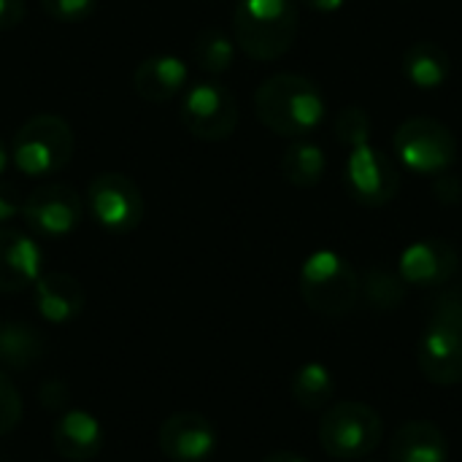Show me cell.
<instances>
[{
  "label": "cell",
  "instance_id": "obj_1",
  "mask_svg": "<svg viewBox=\"0 0 462 462\" xmlns=\"http://www.w3.org/2000/svg\"><path fill=\"white\" fill-rule=\"evenodd\" d=\"M257 119L276 135L309 138L328 116V100L317 81L300 73H273L254 92Z\"/></svg>",
  "mask_w": 462,
  "mask_h": 462
},
{
  "label": "cell",
  "instance_id": "obj_2",
  "mask_svg": "<svg viewBox=\"0 0 462 462\" xmlns=\"http://www.w3.org/2000/svg\"><path fill=\"white\" fill-rule=\"evenodd\" d=\"M298 27L300 14L295 0H236L233 41L257 62L284 57L298 38Z\"/></svg>",
  "mask_w": 462,
  "mask_h": 462
},
{
  "label": "cell",
  "instance_id": "obj_3",
  "mask_svg": "<svg viewBox=\"0 0 462 462\" xmlns=\"http://www.w3.org/2000/svg\"><path fill=\"white\" fill-rule=\"evenodd\" d=\"M417 365L436 387L462 384V298L444 295L420 336Z\"/></svg>",
  "mask_w": 462,
  "mask_h": 462
},
{
  "label": "cell",
  "instance_id": "obj_4",
  "mask_svg": "<svg viewBox=\"0 0 462 462\" xmlns=\"http://www.w3.org/2000/svg\"><path fill=\"white\" fill-rule=\"evenodd\" d=\"M300 298L303 303L328 319H341L352 314V309L360 300V276L352 268V263L333 252V249H317L311 252L300 265Z\"/></svg>",
  "mask_w": 462,
  "mask_h": 462
},
{
  "label": "cell",
  "instance_id": "obj_5",
  "mask_svg": "<svg viewBox=\"0 0 462 462\" xmlns=\"http://www.w3.org/2000/svg\"><path fill=\"white\" fill-rule=\"evenodd\" d=\"M76 149L73 127L57 114L30 116L11 141V162L30 179L60 173Z\"/></svg>",
  "mask_w": 462,
  "mask_h": 462
},
{
  "label": "cell",
  "instance_id": "obj_6",
  "mask_svg": "<svg viewBox=\"0 0 462 462\" xmlns=\"http://www.w3.org/2000/svg\"><path fill=\"white\" fill-rule=\"evenodd\" d=\"M393 152L403 171L436 179L457 162V138L433 116H409L393 133Z\"/></svg>",
  "mask_w": 462,
  "mask_h": 462
},
{
  "label": "cell",
  "instance_id": "obj_7",
  "mask_svg": "<svg viewBox=\"0 0 462 462\" xmlns=\"http://www.w3.org/2000/svg\"><path fill=\"white\" fill-rule=\"evenodd\" d=\"M384 436L379 411L360 401H341L328 406L319 420V447L333 460H365L371 457Z\"/></svg>",
  "mask_w": 462,
  "mask_h": 462
},
{
  "label": "cell",
  "instance_id": "obj_8",
  "mask_svg": "<svg viewBox=\"0 0 462 462\" xmlns=\"http://www.w3.org/2000/svg\"><path fill=\"white\" fill-rule=\"evenodd\" d=\"M184 130L200 141H225L236 133L241 122V108L236 95L219 81H198L184 89L179 108Z\"/></svg>",
  "mask_w": 462,
  "mask_h": 462
},
{
  "label": "cell",
  "instance_id": "obj_9",
  "mask_svg": "<svg viewBox=\"0 0 462 462\" xmlns=\"http://www.w3.org/2000/svg\"><path fill=\"white\" fill-rule=\"evenodd\" d=\"M87 211L106 233L127 236L143 219V195L130 176L106 171L87 187Z\"/></svg>",
  "mask_w": 462,
  "mask_h": 462
},
{
  "label": "cell",
  "instance_id": "obj_10",
  "mask_svg": "<svg viewBox=\"0 0 462 462\" xmlns=\"http://www.w3.org/2000/svg\"><path fill=\"white\" fill-rule=\"evenodd\" d=\"M344 187L360 206L382 208L401 192V165L371 143L349 149L344 165Z\"/></svg>",
  "mask_w": 462,
  "mask_h": 462
},
{
  "label": "cell",
  "instance_id": "obj_11",
  "mask_svg": "<svg viewBox=\"0 0 462 462\" xmlns=\"http://www.w3.org/2000/svg\"><path fill=\"white\" fill-rule=\"evenodd\" d=\"M22 219L38 238H65L84 219V198L70 184L35 187L24 198Z\"/></svg>",
  "mask_w": 462,
  "mask_h": 462
},
{
  "label": "cell",
  "instance_id": "obj_12",
  "mask_svg": "<svg viewBox=\"0 0 462 462\" xmlns=\"http://www.w3.org/2000/svg\"><path fill=\"white\" fill-rule=\"evenodd\" d=\"M219 433L203 414L181 411L168 417L157 430V447L171 462H206L214 457Z\"/></svg>",
  "mask_w": 462,
  "mask_h": 462
},
{
  "label": "cell",
  "instance_id": "obj_13",
  "mask_svg": "<svg viewBox=\"0 0 462 462\" xmlns=\"http://www.w3.org/2000/svg\"><path fill=\"white\" fill-rule=\"evenodd\" d=\"M460 265L457 249L444 238L411 241L398 257V276L406 287H441Z\"/></svg>",
  "mask_w": 462,
  "mask_h": 462
},
{
  "label": "cell",
  "instance_id": "obj_14",
  "mask_svg": "<svg viewBox=\"0 0 462 462\" xmlns=\"http://www.w3.org/2000/svg\"><path fill=\"white\" fill-rule=\"evenodd\" d=\"M43 273L38 241L22 230L0 227V292H22Z\"/></svg>",
  "mask_w": 462,
  "mask_h": 462
},
{
  "label": "cell",
  "instance_id": "obj_15",
  "mask_svg": "<svg viewBox=\"0 0 462 462\" xmlns=\"http://www.w3.org/2000/svg\"><path fill=\"white\" fill-rule=\"evenodd\" d=\"M32 303L46 322L68 325L81 317L87 306V292L76 276L51 271V273H41L38 282L32 284Z\"/></svg>",
  "mask_w": 462,
  "mask_h": 462
},
{
  "label": "cell",
  "instance_id": "obj_16",
  "mask_svg": "<svg viewBox=\"0 0 462 462\" xmlns=\"http://www.w3.org/2000/svg\"><path fill=\"white\" fill-rule=\"evenodd\" d=\"M189 84V68L181 57L152 54L133 70V89L149 103H168L179 97Z\"/></svg>",
  "mask_w": 462,
  "mask_h": 462
},
{
  "label": "cell",
  "instance_id": "obj_17",
  "mask_svg": "<svg viewBox=\"0 0 462 462\" xmlns=\"http://www.w3.org/2000/svg\"><path fill=\"white\" fill-rule=\"evenodd\" d=\"M51 441H54V449L62 460L87 462L100 455L103 441H106V430L95 414L81 411V409H70L57 420V425L51 430Z\"/></svg>",
  "mask_w": 462,
  "mask_h": 462
},
{
  "label": "cell",
  "instance_id": "obj_18",
  "mask_svg": "<svg viewBox=\"0 0 462 462\" xmlns=\"http://www.w3.org/2000/svg\"><path fill=\"white\" fill-rule=\"evenodd\" d=\"M390 462H449L447 436L425 420H411L393 436Z\"/></svg>",
  "mask_w": 462,
  "mask_h": 462
},
{
  "label": "cell",
  "instance_id": "obj_19",
  "mask_svg": "<svg viewBox=\"0 0 462 462\" xmlns=\"http://www.w3.org/2000/svg\"><path fill=\"white\" fill-rule=\"evenodd\" d=\"M401 70L406 81L422 92H436L447 84L452 73L449 51L436 41H414L401 57Z\"/></svg>",
  "mask_w": 462,
  "mask_h": 462
},
{
  "label": "cell",
  "instance_id": "obj_20",
  "mask_svg": "<svg viewBox=\"0 0 462 462\" xmlns=\"http://www.w3.org/2000/svg\"><path fill=\"white\" fill-rule=\"evenodd\" d=\"M279 168H282V176L292 187L311 189L328 173V154H325V149L319 143H314L309 138H295L284 149V154L279 160Z\"/></svg>",
  "mask_w": 462,
  "mask_h": 462
},
{
  "label": "cell",
  "instance_id": "obj_21",
  "mask_svg": "<svg viewBox=\"0 0 462 462\" xmlns=\"http://www.w3.org/2000/svg\"><path fill=\"white\" fill-rule=\"evenodd\" d=\"M292 401L306 411H322L336 395V376L325 363H306L292 374L290 382Z\"/></svg>",
  "mask_w": 462,
  "mask_h": 462
},
{
  "label": "cell",
  "instance_id": "obj_22",
  "mask_svg": "<svg viewBox=\"0 0 462 462\" xmlns=\"http://www.w3.org/2000/svg\"><path fill=\"white\" fill-rule=\"evenodd\" d=\"M43 336L27 322H3L0 325V365L24 371L35 365L43 355Z\"/></svg>",
  "mask_w": 462,
  "mask_h": 462
},
{
  "label": "cell",
  "instance_id": "obj_23",
  "mask_svg": "<svg viewBox=\"0 0 462 462\" xmlns=\"http://www.w3.org/2000/svg\"><path fill=\"white\" fill-rule=\"evenodd\" d=\"M195 68L208 76H222L233 68L236 60V41L222 27H203L192 43Z\"/></svg>",
  "mask_w": 462,
  "mask_h": 462
},
{
  "label": "cell",
  "instance_id": "obj_24",
  "mask_svg": "<svg viewBox=\"0 0 462 462\" xmlns=\"http://www.w3.org/2000/svg\"><path fill=\"white\" fill-rule=\"evenodd\" d=\"M360 295L368 298V303L379 311H393L406 298V282L398 276V271L387 268H371L365 279H360Z\"/></svg>",
  "mask_w": 462,
  "mask_h": 462
},
{
  "label": "cell",
  "instance_id": "obj_25",
  "mask_svg": "<svg viewBox=\"0 0 462 462\" xmlns=\"http://www.w3.org/2000/svg\"><path fill=\"white\" fill-rule=\"evenodd\" d=\"M336 138L346 149H357L371 143V116L363 106H346L336 114Z\"/></svg>",
  "mask_w": 462,
  "mask_h": 462
},
{
  "label": "cell",
  "instance_id": "obj_26",
  "mask_svg": "<svg viewBox=\"0 0 462 462\" xmlns=\"http://www.w3.org/2000/svg\"><path fill=\"white\" fill-rule=\"evenodd\" d=\"M41 8H43L54 22L79 24V22H87V19L95 14L97 0H41Z\"/></svg>",
  "mask_w": 462,
  "mask_h": 462
},
{
  "label": "cell",
  "instance_id": "obj_27",
  "mask_svg": "<svg viewBox=\"0 0 462 462\" xmlns=\"http://www.w3.org/2000/svg\"><path fill=\"white\" fill-rule=\"evenodd\" d=\"M22 420V398L16 387L0 374V436L11 433Z\"/></svg>",
  "mask_w": 462,
  "mask_h": 462
},
{
  "label": "cell",
  "instance_id": "obj_28",
  "mask_svg": "<svg viewBox=\"0 0 462 462\" xmlns=\"http://www.w3.org/2000/svg\"><path fill=\"white\" fill-rule=\"evenodd\" d=\"M22 206H24V198L19 195V189L11 181L0 179V227L16 219L22 214Z\"/></svg>",
  "mask_w": 462,
  "mask_h": 462
},
{
  "label": "cell",
  "instance_id": "obj_29",
  "mask_svg": "<svg viewBox=\"0 0 462 462\" xmlns=\"http://www.w3.org/2000/svg\"><path fill=\"white\" fill-rule=\"evenodd\" d=\"M433 192H436V198H439L441 203L455 206V203H460L462 200V181L452 173V171H447V173H441V176L433 179Z\"/></svg>",
  "mask_w": 462,
  "mask_h": 462
},
{
  "label": "cell",
  "instance_id": "obj_30",
  "mask_svg": "<svg viewBox=\"0 0 462 462\" xmlns=\"http://www.w3.org/2000/svg\"><path fill=\"white\" fill-rule=\"evenodd\" d=\"M68 387L60 382V379H49L43 387H41V403L46 406V409H65V403H68Z\"/></svg>",
  "mask_w": 462,
  "mask_h": 462
},
{
  "label": "cell",
  "instance_id": "obj_31",
  "mask_svg": "<svg viewBox=\"0 0 462 462\" xmlns=\"http://www.w3.org/2000/svg\"><path fill=\"white\" fill-rule=\"evenodd\" d=\"M27 14L24 0H0V30H14Z\"/></svg>",
  "mask_w": 462,
  "mask_h": 462
},
{
  "label": "cell",
  "instance_id": "obj_32",
  "mask_svg": "<svg viewBox=\"0 0 462 462\" xmlns=\"http://www.w3.org/2000/svg\"><path fill=\"white\" fill-rule=\"evenodd\" d=\"M295 3H300V5H306V8H311L317 14H336V11H341L346 5V0H295Z\"/></svg>",
  "mask_w": 462,
  "mask_h": 462
},
{
  "label": "cell",
  "instance_id": "obj_33",
  "mask_svg": "<svg viewBox=\"0 0 462 462\" xmlns=\"http://www.w3.org/2000/svg\"><path fill=\"white\" fill-rule=\"evenodd\" d=\"M263 462H309L306 457H300V455H295V452H273V455H268Z\"/></svg>",
  "mask_w": 462,
  "mask_h": 462
},
{
  "label": "cell",
  "instance_id": "obj_34",
  "mask_svg": "<svg viewBox=\"0 0 462 462\" xmlns=\"http://www.w3.org/2000/svg\"><path fill=\"white\" fill-rule=\"evenodd\" d=\"M8 162H11V149H8V146H5V141L0 138V176L5 173Z\"/></svg>",
  "mask_w": 462,
  "mask_h": 462
},
{
  "label": "cell",
  "instance_id": "obj_35",
  "mask_svg": "<svg viewBox=\"0 0 462 462\" xmlns=\"http://www.w3.org/2000/svg\"><path fill=\"white\" fill-rule=\"evenodd\" d=\"M365 462H376V460H365Z\"/></svg>",
  "mask_w": 462,
  "mask_h": 462
}]
</instances>
